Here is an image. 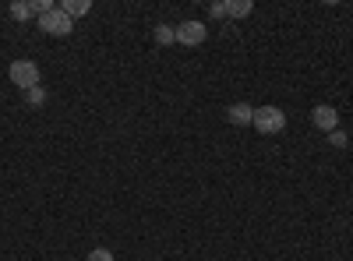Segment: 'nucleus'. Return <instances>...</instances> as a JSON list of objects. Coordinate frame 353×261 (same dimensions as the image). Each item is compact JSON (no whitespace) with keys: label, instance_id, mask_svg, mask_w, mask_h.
<instances>
[{"label":"nucleus","instance_id":"0eeeda50","mask_svg":"<svg viewBox=\"0 0 353 261\" xmlns=\"http://www.w3.org/2000/svg\"><path fill=\"white\" fill-rule=\"evenodd\" d=\"M61 11L74 21V18H81V14H88V11H92V4H88V0H64V4H61Z\"/></svg>","mask_w":353,"mask_h":261},{"label":"nucleus","instance_id":"4468645a","mask_svg":"<svg viewBox=\"0 0 353 261\" xmlns=\"http://www.w3.org/2000/svg\"><path fill=\"white\" fill-rule=\"evenodd\" d=\"M88 261H113V251L110 247H96L92 254H88Z\"/></svg>","mask_w":353,"mask_h":261},{"label":"nucleus","instance_id":"20e7f679","mask_svg":"<svg viewBox=\"0 0 353 261\" xmlns=\"http://www.w3.org/2000/svg\"><path fill=\"white\" fill-rule=\"evenodd\" d=\"M205 39H209L205 21H181V25H176V43H181V46H201Z\"/></svg>","mask_w":353,"mask_h":261},{"label":"nucleus","instance_id":"ddd939ff","mask_svg":"<svg viewBox=\"0 0 353 261\" xmlns=\"http://www.w3.org/2000/svg\"><path fill=\"white\" fill-rule=\"evenodd\" d=\"M329 145H332V149H346V145H350V138H346L343 131H332V134H329Z\"/></svg>","mask_w":353,"mask_h":261},{"label":"nucleus","instance_id":"f8f14e48","mask_svg":"<svg viewBox=\"0 0 353 261\" xmlns=\"http://www.w3.org/2000/svg\"><path fill=\"white\" fill-rule=\"evenodd\" d=\"M28 8H32V14H36V18H43V14H50L57 4H53V0H28Z\"/></svg>","mask_w":353,"mask_h":261},{"label":"nucleus","instance_id":"9d476101","mask_svg":"<svg viewBox=\"0 0 353 261\" xmlns=\"http://www.w3.org/2000/svg\"><path fill=\"white\" fill-rule=\"evenodd\" d=\"M11 18H14V21H28V18H32L28 0H14V4H11Z\"/></svg>","mask_w":353,"mask_h":261},{"label":"nucleus","instance_id":"2eb2a0df","mask_svg":"<svg viewBox=\"0 0 353 261\" xmlns=\"http://www.w3.org/2000/svg\"><path fill=\"white\" fill-rule=\"evenodd\" d=\"M209 18H226V4H212L209 8Z\"/></svg>","mask_w":353,"mask_h":261},{"label":"nucleus","instance_id":"f03ea898","mask_svg":"<svg viewBox=\"0 0 353 261\" xmlns=\"http://www.w3.org/2000/svg\"><path fill=\"white\" fill-rule=\"evenodd\" d=\"M251 127H258L261 134H279L286 127V113L279 106H261V109H254V124Z\"/></svg>","mask_w":353,"mask_h":261},{"label":"nucleus","instance_id":"423d86ee","mask_svg":"<svg viewBox=\"0 0 353 261\" xmlns=\"http://www.w3.org/2000/svg\"><path fill=\"white\" fill-rule=\"evenodd\" d=\"M226 121H230V124H237V127L254 124V106H248V103H233V106L226 109Z\"/></svg>","mask_w":353,"mask_h":261},{"label":"nucleus","instance_id":"9b49d317","mask_svg":"<svg viewBox=\"0 0 353 261\" xmlns=\"http://www.w3.org/2000/svg\"><path fill=\"white\" fill-rule=\"evenodd\" d=\"M25 103H28V106H36V109H39V106H46V89H43V85L28 89V92H25Z\"/></svg>","mask_w":353,"mask_h":261},{"label":"nucleus","instance_id":"f257e3e1","mask_svg":"<svg viewBox=\"0 0 353 261\" xmlns=\"http://www.w3.org/2000/svg\"><path fill=\"white\" fill-rule=\"evenodd\" d=\"M8 74H11V85H18L21 92H28V89L39 85V64L36 61H14L8 67Z\"/></svg>","mask_w":353,"mask_h":261},{"label":"nucleus","instance_id":"1a4fd4ad","mask_svg":"<svg viewBox=\"0 0 353 261\" xmlns=\"http://www.w3.org/2000/svg\"><path fill=\"white\" fill-rule=\"evenodd\" d=\"M156 43H159V46H173V43H176V28L166 25V21L156 25Z\"/></svg>","mask_w":353,"mask_h":261},{"label":"nucleus","instance_id":"7ed1b4c3","mask_svg":"<svg viewBox=\"0 0 353 261\" xmlns=\"http://www.w3.org/2000/svg\"><path fill=\"white\" fill-rule=\"evenodd\" d=\"M39 28H43L46 36H71V32H74V21H71L61 8H53L50 14L39 18Z\"/></svg>","mask_w":353,"mask_h":261},{"label":"nucleus","instance_id":"39448f33","mask_svg":"<svg viewBox=\"0 0 353 261\" xmlns=\"http://www.w3.org/2000/svg\"><path fill=\"white\" fill-rule=\"evenodd\" d=\"M311 124L318 127V131H339V113H336V106H329V103H321V106H314L311 109Z\"/></svg>","mask_w":353,"mask_h":261},{"label":"nucleus","instance_id":"6e6552de","mask_svg":"<svg viewBox=\"0 0 353 261\" xmlns=\"http://www.w3.org/2000/svg\"><path fill=\"white\" fill-rule=\"evenodd\" d=\"M254 11L251 0H226V18H248Z\"/></svg>","mask_w":353,"mask_h":261}]
</instances>
